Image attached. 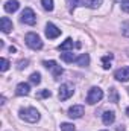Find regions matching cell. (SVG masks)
I'll return each instance as SVG.
<instances>
[{"instance_id": "6da1fadb", "label": "cell", "mask_w": 129, "mask_h": 131, "mask_svg": "<svg viewBox=\"0 0 129 131\" xmlns=\"http://www.w3.org/2000/svg\"><path fill=\"white\" fill-rule=\"evenodd\" d=\"M20 117L26 122H31V124H35L38 119H40V113L36 108L33 107H29V108H21L20 110Z\"/></svg>"}, {"instance_id": "7a4b0ae2", "label": "cell", "mask_w": 129, "mask_h": 131, "mask_svg": "<svg viewBox=\"0 0 129 131\" xmlns=\"http://www.w3.org/2000/svg\"><path fill=\"white\" fill-rule=\"evenodd\" d=\"M24 41H26V44H28L31 49H33V50H38V49H41V47H43V41H41V38H40L35 32L26 34Z\"/></svg>"}, {"instance_id": "3957f363", "label": "cell", "mask_w": 129, "mask_h": 131, "mask_svg": "<svg viewBox=\"0 0 129 131\" xmlns=\"http://www.w3.org/2000/svg\"><path fill=\"white\" fill-rule=\"evenodd\" d=\"M102 98H103V92H102L99 87H91L90 92H88V95H87V102H88L90 105H94V104H97Z\"/></svg>"}, {"instance_id": "277c9868", "label": "cell", "mask_w": 129, "mask_h": 131, "mask_svg": "<svg viewBox=\"0 0 129 131\" xmlns=\"http://www.w3.org/2000/svg\"><path fill=\"white\" fill-rule=\"evenodd\" d=\"M20 20H21V23H24V25L33 26V25L36 23V15H35V12H33L31 8H24V11L21 12Z\"/></svg>"}, {"instance_id": "5b68a950", "label": "cell", "mask_w": 129, "mask_h": 131, "mask_svg": "<svg viewBox=\"0 0 129 131\" xmlns=\"http://www.w3.org/2000/svg\"><path fill=\"white\" fill-rule=\"evenodd\" d=\"M73 93H74L73 85H71V84H68V82H65V84H62V85L59 87L58 98L61 99V101H67L68 98H71V96H73Z\"/></svg>"}, {"instance_id": "8992f818", "label": "cell", "mask_w": 129, "mask_h": 131, "mask_svg": "<svg viewBox=\"0 0 129 131\" xmlns=\"http://www.w3.org/2000/svg\"><path fill=\"white\" fill-rule=\"evenodd\" d=\"M114 78L117 81H122V82H126L129 81V67H120L114 72Z\"/></svg>"}, {"instance_id": "52a82bcc", "label": "cell", "mask_w": 129, "mask_h": 131, "mask_svg": "<svg viewBox=\"0 0 129 131\" xmlns=\"http://www.w3.org/2000/svg\"><path fill=\"white\" fill-rule=\"evenodd\" d=\"M61 35V29H58L53 23H47L46 25V37L53 40V38H58Z\"/></svg>"}, {"instance_id": "ba28073f", "label": "cell", "mask_w": 129, "mask_h": 131, "mask_svg": "<svg viewBox=\"0 0 129 131\" xmlns=\"http://www.w3.org/2000/svg\"><path fill=\"white\" fill-rule=\"evenodd\" d=\"M82 114H84V107L82 105H73V107L68 108V116L71 119H79V117H82Z\"/></svg>"}, {"instance_id": "9c48e42d", "label": "cell", "mask_w": 129, "mask_h": 131, "mask_svg": "<svg viewBox=\"0 0 129 131\" xmlns=\"http://www.w3.org/2000/svg\"><path fill=\"white\" fill-rule=\"evenodd\" d=\"M29 90H31V87H29V84H26V82H20V84L15 87V93H17L18 96H26V95H29Z\"/></svg>"}, {"instance_id": "30bf717a", "label": "cell", "mask_w": 129, "mask_h": 131, "mask_svg": "<svg viewBox=\"0 0 129 131\" xmlns=\"http://www.w3.org/2000/svg\"><path fill=\"white\" fill-rule=\"evenodd\" d=\"M0 29H2V32H5V34L11 32V29H12V21H11L8 17H2V20H0Z\"/></svg>"}, {"instance_id": "8fae6325", "label": "cell", "mask_w": 129, "mask_h": 131, "mask_svg": "<svg viewBox=\"0 0 129 131\" xmlns=\"http://www.w3.org/2000/svg\"><path fill=\"white\" fill-rule=\"evenodd\" d=\"M18 8H20L18 0H9V2L5 3V11H6V12H15Z\"/></svg>"}, {"instance_id": "7c38bea8", "label": "cell", "mask_w": 129, "mask_h": 131, "mask_svg": "<svg viewBox=\"0 0 129 131\" xmlns=\"http://www.w3.org/2000/svg\"><path fill=\"white\" fill-rule=\"evenodd\" d=\"M102 121H103L105 125H111V124L115 121V114H114V111H105V113L102 114Z\"/></svg>"}, {"instance_id": "4fadbf2b", "label": "cell", "mask_w": 129, "mask_h": 131, "mask_svg": "<svg viewBox=\"0 0 129 131\" xmlns=\"http://www.w3.org/2000/svg\"><path fill=\"white\" fill-rule=\"evenodd\" d=\"M76 64L81 66V67H87L90 64V55L88 53H82L79 58H76Z\"/></svg>"}, {"instance_id": "5bb4252c", "label": "cell", "mask_w": 129, "mask_h": 131, "mask_svg": "<svg viewBox=\"0 0 129 131\" xmlns=\"http://www.w3.org/2000/svg\"><path fill=\"white\" fill-rule=\"evenodd\" d=\"M70 49H73V40H71V38H67L64 43H61V44L58 46V50H62V52L70 50Z\"/></svg>"}, {"instance_id": "9a60e30c", "label": "cell", "mask_w": 129, "mask_h": 131, "mask_svg": "<svg viewBox=\"0 0 129 131\" xmlns=\"http://www.w3.org/2000/svg\"><path fill=\"white\" fill-rule=\"evenodd\" d=\"M61 58H62V61H65V63H73V61H76V57H74V53H71V52H64V53H61Z\"/></svg>"}, {"instance_id": "2e32d148", "label": "cell", "mask_w": 129, "mask_h": 131, "mask_svg": "<svg viewBox=\"0 0 129 131\" xmlns=\"http://www.w3.org/2000/svg\"><path fill=\"white\" fill-rule=\"evenodd\" d=\"M112 58H114L112 53H109V55H106V57L102 58V67H103L105 70H108V69L111 67V60H112Z\"/></svg>"}, {"instance_id": "e0dca14e", "label": "cell", "mask_w": 129, "mask_h": 131, "mask_svg": "<svg viewBox=\"0 0 129 131\" xmlns=\"http://www.w3.org/2000/svg\"><path fill=\"white\" fill-rule=\"evenodd\" d=\"M29 79H31V82H32V84L38 85V84L41 82V75H40L38 72H35V73H32V75L29 76Z\"/></svg>"}, {"instance_id": "ac0fdd59", "label": "cell", "mask_w": 129, "mask_h": 131, "mask_svg": "<svg viewBox=\"0 0 129 131\" xmlns=\"http://www.w3.org/2000/svg\"><path fill=\"white\" fill-rule=\"evenodd\" d=\"M41 5L46 11H53V0H41Z\"/></svg>"}, {"instance_id": "d6986e66", "label": "cell", "mask_w": 129, "mask_h": 131, "mask_svg": "<svg viewBox=\"0 0 129 131\" xmlns=\"http://www.w3.org/2000/svg\"><path fill=\"white\" fill-rule=\"evenodd\" d=\"M67 3H68V8L73 11L76 6H79L81 3H85V0H67Z\"/></svg>"}, {"instance_id": "ffe728a7", "label": "cell", "mask_w": 129, "mask_h": 131, "mask_svg": "<svg viewBox=\"0 0 129 131\" xmlns=\"http://www.w3.org/2000/svg\"><path fill=\"white\" fill-rule=\"evenodd\" d=\"M61 131H76V128H74L73 124L64 122V124H61Z\"/></svg>"}, {"instance_id": "44dd1931", "label": "cell", "mask_w": 129, "mask_h": 131, "mask_svg": "<svg viewBox=\"0 0 129 131\" xmlns=\"http://www.w3.org/2000/svg\"><path fill=\"white\" fill-rule=\"evenodd\" d=\"M85 5L90 8H97L102 5V0H85Z\"/></svg>"}, {"instance_id": "7402d4cb", "label": "cell", "mask_w": 129, "mask_h": 131, "mask_svg": "<svg viewBox=\"0 0 129 131\" xmlns=\"http://www.w3.org/2000/svg\"><path fill=\"white\" fill-rule=\"evenodd\" d=\"M52 72H53V78H55V79H58V78H59V76L62 75V72H64V69H62L61 66H56V67H55V69H53Z\"/></svg>"}, {"instance_id": "603a6c76", "label": "cell", "mask_w": 129, "mask_h": 131, "mask_svg": "<svg viewBox=\"0 0 129 131\" xmlns=\"http://www.w3.org/2000/svg\"><path fill=\"white\" fill-rule=\"evenodd\" d=\"M8 69H9V61H8L6 58H2V60H0V70H2V72H6Z\"/></svg>"}, {"instance_id": "cb8c5ba5", "label": "cell", "mask_w": 129, "mask_h": 131, "mask_svg": "<svg viewBox=\"0 0 129 131\" xmlns=\"http://www.w3.org/2000/svg\"><path fill=\"white\" fill-rule=\"evenodd\" d=\"M109 93H111V95H109V101H111V102H119V95H117V90H115V89H111Z\"/></svg>"}, {"instance_id": "d4e9b609", "label": "cell", "mask_w": 129, "mask_h": 131, "mask_svg": "<svg viewBox=\"0 0 129 131\" xmlns=\"http://www.w3.org/2000/svg\"><path fill=\"white\" fill-rule=\"evenodd\" d=\"M43 66H44L46 69H50V70H53V69H55L58 64H56L55 61H43Z\"/></svg>"}, {"instance_id": "484cf974", "label": "cell", "mask_w": 129, "mask_h": 131, "mask_svg": "<svg viewBox=\"0 0 129 131\" xmlns=\"http://www.w3.org/2000/svg\"><path fill=\"white\" fill-rule=\"evenodd\" d=\"M122 34H123L125 37H129V21H126V23L122 25Z\"/></svg>"}, {"instance_id": "4316f807", "label": "cell", "mask_w": 129, "mask_h": 131, "mask_svg": "<svg viewBox=\"0 0 129 131\" xmlns=\"http://www.w3.org/2000/svg\"><path fill=\"white\" fill-rule=\"evenodd\" d=\"M50 95H52V93H50V90H43V92H40V93H38V95H36V98H50Z\"/></svg>"}, {"instance_id": "83f0119b", "label": "cell", "mask_w": 129, "mask_h": 131, "mask_svg": "<svg viewBox=\"0 0 129 131\" xmlns=\"http://www.w3.org/2000/svg\"><path fill=\"white\" fill-rule=\"evenodd\" d=\"M28 64H29V61H28V60H24V61H18V64H17V69H18V70H21V69L28 67Z\"/></svg>"}, {"instance_id": "f1b7e54d", "label": "cell", "mask_w": 129, "mask_h": 131, "mask_svg": "<svg viewBox=\"0 0 129 131\" xmlns=\"http://www.w3.org/2000/svg\"><path fill=\"white\" fill-rule=\"evenodd\" d=\"M122 9H123L125 12H128V14H129V0L122 2Z\"/></svg>"}, {"instance_id": "f546056e", "label": "cell", "mask_w": 129, "mask_h": 131, "mask_svg": "<svg viewBox=\"0 0 129 131\" xmlns=\"http://www.w3.org/2000/svg\"><path fill=\"white\" fill-rule=\"evenodd\" d=\"M117 131H125V127H123V125H120V127H117Z\"/></svg>"}, {"instance_id": "4dcf8cb0", "label": "cell", "mask_w": 129, "mask_h": 131, "mask_svg": "<svg viewBox=\"0 0 129 131\" xmlns=\"http://www.w3.org/2000/svg\"><path fill=\"white\" fill-rule=\"evenodd\" d=\"M9 52H11V53H12V52H15V47H14V46H11V47H9Z\"/></svg>"}, {"instance_id": "1f68e13d", "label": "cell", "mask_w": 129, "mask_h": 131, "mask_svg": "<svg viewBox=\"0 0 129 131\" xmlns=\"http://www.w3.org/2000/svg\"><path fill=\"white\" fill-rule=\"evenodd\" d=\"M126 116H129V107L126 108Z\"/></svg>"}, {"instance_id": "d6a6232c", "label": "cell", "mask_w": 129, "mask_h": 131, "mask_svg": "<svg viewBox=\"0 0 129 131\" xmlns=\"http://www.w3.org/2000/svg\"><path fill=\"white\" fill-rule=\"evenodd\" d=\"M117 2H125V0H117Z\"/></svg>"}, {"instance_id": "836d02e7", "label": "cell", "mask_w": 129, "mask_h": 131, "mask_svg": "<svg viewBox=\"0 0 129 131\" xmlns=\"http://www.w3.org/2000/svg\"><path fill=\"white\" fill-rule=\"evenodd\" d=\"M128 93H129V89H128Z\"/></svg>"}]
</instances>
